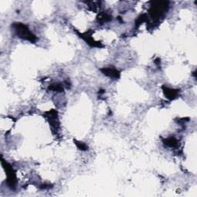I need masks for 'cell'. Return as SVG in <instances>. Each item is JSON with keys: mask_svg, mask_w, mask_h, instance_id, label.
<instances>
[{"mask_svg": "<svg viewBox=\"0 0 197 197\" xmlns=\"http://www.w3.org/2000/svg\"><path fill=\"white\" fill-rule=\"evenodd\" d=\"M163 89H164V92L166 96H167L169 99H172V98H175L179 92V90L169 89V88L163 87Z\"/></svg>", "mask_w": 197, "mask_h": 197, "instance_id": "cell-2", "label": "cell"}, {"mask_svg": "<svg viewBox=\"0 0 197 197\" xmlns=\"http://www.w3.org/2000/svg\"><path fill=\"white\" fill-rule=\"evenodd\" d=\"M16 28L18 35H19L21 38L28 39V40L29 41H34L35 39H36V36L29 30V29L27 28L25 25L20 23L16 24Z\"/></svg>", "mask_w": 197, "mask_h": 197, "instance_id": "cell-1", "label": "cell"}, {"mask_svg": "<svg viewBox=\"0 0 197 197\" xmlns=\"http://www.w3.org/2000/svg\"><path fill=\"white\" fill-rule=\"evenodd\" d=\"M77 145H78V147L80 149H83V150H85V149H87V147L86 146V145H84V144L81 143V142H79V143H77Z\"/></svg>", "mask_w": 197, "mask_h": 197, "instance_id": "cell-5", "label": "cell"}, {"mask_svg": "<svg viewBox=\"0 0 197 197\" xmlns=\"http://www.w3.org/2000/svg\"><path fill=\"white\" fill-rule=\"evenodd\" d=\"M165 142H166V145H169V146H175L177 144L176 139H175L174 138H169V139H166Z\"/></svg>", "mask_w": 197, "mask_h": 197, "instance_id": "cell-4", "label": "cell"}, {"mask_svg": "<svg viewBox=\"0 0 197 197\" xmlns=\"http://www.w3.org/2000/svg\"><path fill=\"white\" fill-rule=\"evenodd\" d=\"M102 72L106 74V75H109L110 77H115V78H118L119 76V72H118L116 69H113V68H108V69H102Z\"/></svg>", "mask_w": 197, "mask_h": 197, "instance_id": "cell-3", "label": "cell"}]
</instances>
